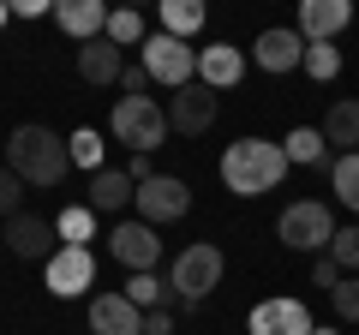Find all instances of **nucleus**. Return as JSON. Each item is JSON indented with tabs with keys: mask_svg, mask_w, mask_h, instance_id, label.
Returning <instances> with one entry per match:
<instances>
[{
	"mask_svg": "<svg viewBox=\"0 0 359 335\" xmlns=\"http://www.w3.org/2000/svg\"><path fill=\"white\" fill-rule=\"evenodd\" d=\"M287 180V150H282V138H240V144H228L222 150V186H228L233 198H264V192H276V186Z\"/></svg>",
	"mask_w": 359,
	"mask_h": 335,
	"instance_id": "f257e3e1",
	"label": "nucleus"
},
{
	"mask_svg": "<svg viewBox=\"0 0 359 335\" xmlns=\"http://www.w3.org/2000/svg\"><path fill=\"white\" fill-rule=\"evenodd\" d=\"M6 168H13L25 186H36V192H48V186L66 180V168H72V150L60 144V132L48 126H13V138H6Z\"/></svg>",
	"mask_w": 359,
	"mask_h": 335,
	"instance_id": "f03ea898",
	"label": "nucleus"
},
{
	"mask_svg": "<svg viewBox=\"0 0 359 335\" xmlns=\"http://www.w3.org/2000/svg\"><path fill=\"white\" fill-rule=\"evenodd\" d=\"M108 132H114L132 156H150V150H162V144H168V132H174V126H168V108L156 102V96H120L114 114H108Z\"/></svg>",
	"mask_w": 359,
	"mask_h": 335,
	"instance_id": "7ed1b4c3",
	"label": "nucleus"
},
{
	"mask_svg": "<svg viewBox=\"0 0 359 335\" xmlns=\"http://www.w3.org/2000/svg\"><path fill=\"white\" fill-rule=\"evenodd\" d=\"M222 270H228V258H222V245L198 240V245H186V252L174 258V270H168V282H174L180 306H204V299H210V294L222 287Z\"/></svg>",
	"mask_w": 359,
	"mask_h": 335,
	"instance_id": "20e7f679",
	"label": "nucleus"
},
{
	"mask_svg": "<svg viewBox=\"0 0 359 335\" xmlns=\"http://www.w3.org/2000/svg\"><path fill=\"white\" fill-rule=\"evenodd\" d=\"M276 240L287 245V252H318V258H330V245H335V216L330 204H287L282 216H276Z\"/></svg>",
	"mask_w": 359,
	"mask_h": 335,
	"instance_id": "39448f33",
	"label": "nucleus"
},
{
	"mask_svg": "<svg viewBox=\"0 0 359 335\" xmlns=\"http://www.w3.org/2000/svg\"><path fill=\"white\" fill-rule=\"evenodd\" d=\"M138 66L150 72V84H168V90L198 84V48H192V42H180V36H168V30H150Z\"/></svg>",
	"mask_w": 359,
	"mask_h": 335,
	"instance_id": "423d86ee",
	"label": "nucleus"
},
{
	"mask_svg": "<svg viewBox=\"0 0 359 335\" xmlns=\"http://www.w3.org/2000/svg\"><path fill=\"white\" fill-rule=\"evenodd\" d=\"M42 282H48L54 299L90 294V282H96V252H90V245H60V252L42 264Z\"/></svg>",
	"mask_w": 359,
	"mask_h": 335,
	"instance_id": "0eeeda50",
	"label": "nucleus"
},
{
	"mask_svg": "<svg viewBox=\"0 0 359 335\" xmlns=\"http://www.w3.org/2000/svg\"><path fill=\"white\" fill-rule=\"evenodd\" d=\"M138 221H150V228H168V221H180L186 210H192V192H186V180H174V174H156V180L138 186Z\"/></svg>",
	"mask_w": 359,
	"mask_h": 335,
	"instance_id": "6e6552de",
	"label": "nucleus"
},
{
	"mask_svg": "<svg viewBox=\"0 0 359 335\" xmlns=\"http://www.w3.org/2000/svg\"><path fill=\"white\" fill-rule=\"evenodd\" d=\"M245 329H252V335H311L318 323H311L306 299H287V294H276V299H257V306H252Z\"/></svg>",
	"mask_w": 359,
	"mask_h": 335,
	"instance_id": "1a4fd4ad",
	"label": "nucleus"
},
{
	"mask_svg": "<svg viewBox=\"0 0 359 335\" xmlns=\"http://www.w3.org/2000/svg\"><path fill=\"white\" fill-rule=\"evenodd\" d=\"M168 126L186 132V138H204L216 126V90L210 84H186V90L168 96Z\"/></svg>",
	"mask_w": 359,
	"mask_h": 335,
	"instance_id": "9d476101",
	"label": "nucleus"
},
{
	"mask_svg": "<svg viewBox=\"0 0 359 335\" xmlns=\"http://www.w3.org/2000/svg\"><path fill=\"white\" fill-rule=\"evenodd\" d=\"M108 252H114L132 275H144V270H156V264H162V240H156L150 221H120V228L108 233Z\"/></svg>",
	"mask_w": 359,
	"mask_h": 335,
	"instance_id": "9b49d317",
	"label": "nucleus"
},
{
	"mask_svg": "<svg viewBox=\"0 0 359 335\" xmlns=\"http://www.w3.org/2000/svg\"><path fill=\"white\" fill-rule=\"evenodd\" d=\"M54 221H42V216H30V210H18L13 221H6V252L13 258H25V264H48L54 258Z\"/></svg>",
	"mask_w": 359,
	"mask_h": 335,
	"instance_id": "f8f14e48",
	"label": "nucleus"
},
{
	"mask_svg": "<svg viewBox=\"0 0 359 335\" xmlns=\"http://www.w3.org/2000/svg\"><path fill=\"white\" fill-rule=\"evenodd\" d=\"M252 60L264 66V72H294V66H306V36L287 30V25H276V30H264V36L252 42Z\"/></svg>",
	"mask_w": 359,
	"mask_h": 335,
	"instance_id": "ddd939ff",
	"label": "nucleus"
},
{
	"mask_svg": "<svg viewBox=\"0 0 359 335\" xmlns=\"http://www.w3.org/2000/svg\"><path fill=\"white\" fill-rule=\"evenodd\" d=\"M347 25H353V6H347V0H306L294 30H299L306 42H335Z\"/></svg>",
	"mask_w": 359,
	"mask_h": 335,
	"instance_id": "4468645a",
	"label": "nucleus"
},
{
	"mask_svg": "<svg viewBox=\"0 0 359 335\" xmlns=\"http://www.w3.org/2000/svg\"><path fill=\"white\" fill-rule=\"evenodd\" d=\"M245 78V48H233V42H210V48H198V84H210V90H233Z\"/></svg>",
	"mask_w": 359,
	"mask_h": 335,
	"instance_id": "2eb2a0df",
	"label": "nucleus"
},
{
	"mask_svg": "<svg viewBox=\"0 0 359 335\" xmlns=\"http://www.w3.org/2000/svg\"><path fill=\"white\" fill-rule=\"evenodd\" d=\"M90 329L96 335H144V311L126 294H96L90 299Z\"/></svg>",
	"mask_w": 359,
	"mask_h": 335,
	"instance_id": "dca6fc26",
	"label": "nucleus"
},
{
	"mask_svg": "<svg viewBox=\"0 0 359 335\" xmlns=\"http://www.w3.org/2000/svg\"><path fill=\"white\" fill-rule=\"evenodd\" d=\"M54 25L84 48V42H96L108 30V6H102V0H60V6H54Z\"/></svg>",
	"mask_w": 359,
	"mask_h": 335,
	"instance_id": "f3484780",
	"label": "nucleus"
},
{
	"mask_svg": "<svg viewBox=\"0 0 359 335\" xmlns=\"http://www.w3.org/2000/svg\"><path fill=\"white\" fill-rule=\"evenodd\" d=\"M132 198H138V186H132L126 168H102V174H90V186H84V204L96 210V216H114V210H126Z\"/></svg>",
	"mask_w": 359,
	"mask_h": 335,
	"instance_id": "a211bd4d",
	"label": "nucleus"
},
{
	"mask_svg": "<svg viewBox=\"0 0 359 335\" xmlns=\"http://www.w3.org/2000/svg\"><path fill=\"white\" fill-rule=\"evenodd\" d=\"M78 78H84V84H120V78H126V48H114L108 36L84 42V48H78Z\"/></svg>",
	"mask_w": 359,
	"mask_h": 335,
	"instance_id": "6ab92c4d",
	"label": "nucleus"
},
{
	"mask_svg": "<svg viewBox=\"0 0 359 335\" xmlns=\"http://www.w3.org/2000/svg\"><path fill=\"white\" fill-rule=\"evenodd\" d=\"M120 294L132 299L138 311H168V306H180V294H174V282H168L162 270H144V275H132Z\"/></svg>",
	"mask_w": 359,
	"mask_h": 335,
	"instance_id": "aec40b11",
	"label": "nucleus"
},
{
	"mask_svg": "<svg viewBox=\"0 0 359 335\" xmlns=\"http://www.w3.org/2000/svg\"><path fill=\"white\" fill-rule=\"evenodd\" d=\"M323 144H335L341 156H359V102L341 96V102L323 114Z\"/></svg>",
	"mask_w": 359,
	"mask_h": 335,
	"instance_id": "412c9836",
	"label": "nucleus"
},
{
	"mask_svg": "<svg viewBox=\"0 0 359 335\" xmlns=\"http://www.w3.org/2000/svg\"><path fill=\"white\" fill-rule=\"evenodd\" d=\"M156 18H162L168 36L186 42L192 30H204V0H162V13H156Z\"/></svg>",
	"mask_w": 359,
	"mask_h": 335,
	"instance_id": "4be33fe9",
	"label": "nucleus"
},
{
	"mask_svg": "<svg viewBox=\"0 0 359 335\" xmlns=\"http://www.w3.org/2000/svg\"><path fill=\"white\" fill-rule=\"evenodd\" d=\"M282 150H287V168H311V162H323V156H330V144H323V126H294L282 138Z\"/></svg>",
	"mask_w": 359,
	"mask_h": 335,
	"instance_id": "5701e85b",
	"label": "nucleus"
},
{
	"mask_svg": "<svg viewBox=\"0 0 359 335\" xmlns=\"http://www.w3.org/2000/svg\"><path fill=\"white\" fill-rule=\"evenodd\" d=\"M114 48H144L150 42V25H144V13H132V6H120V13H108V30H102Z\"/></svg>",
	"mask_w": 359,
	"mask_h": 335,
	"instance_id": "b1692460",
	"label": "nucleus"
},
{
	"mask_svg": "<svg viewBox=\"0 0 359 335\" xmlns=\"http://www.w3.org/2000/svg\"><path fill=\"white\" fill-rule=\"evenodd\" d=\"M54 233H60V245H90V240H96V210H90V204H72V210H60Z\"/></svg>",
	"mask_w": 359,
	"mask_h": 335,
	"instance_id": "393cba45",
	"label": "nucleus"
},
{
	"mask_svg": "<svg viewBox=\"0 0 359 335\" xmlns=\"http://www.w3.org/2000/svg\"><path fill=\"white\" fill-rule=\"evenodd\" d=\"M330 192L341 198L347 210H359V156H335L330 162Z\"/></svg>",
	"mask_w": 359,
	"mask_h": 335,
	"instance_id": "a878e982",
	"label": "nucleus"
},
{
	"mask_svg": "<svg viewBox=\"0 0 359 335\" xmlns=\"http://www.w3.org/2000/svg\"><path fill=\"white\" fill-rule=\"evenodd\" d=\"M66 150H72V162L78 168H90V174H102V132H96V126H78L72 132V138H66Z\"/></svg>",
	"mask_w": 359,
	"mask_h": 335,
	"instance_id": "bb28decb",
	"label": "nucleus"
},
{
	"mask_svg": "<svg viewBox=\"0 0 359 335\" xmlns=\"http://www.w3.org/2000/svg\"><path fill=\"white\" fill-rule=\"evenodd\" d=\"M306 72L318 78V84H330V78L341 72V48H335V42H306Z\"/></svg>",
	"mask_w": 359,
	"mask_h": 335,
	"instance_id": "cd10ccee",
	"label": "nucleus"
},
{
	"mask_svg": "<svg viewBox=\"0 0 359 335\" xmlns=\"http://www.w3.org/2000/svg\"><path fill=\"white\" fill-rule=\"evenodd\" d=\"M330 258L341 264V275H359V228H335V245Z\"/></svg>",
	"mask_w": 359,
	"mask_h": 335,
	"instance_id": "c85d7f7f",
	"label": "nucleus"
},
{
	"mask_svg": "<svg viewBox=\"0 0 359 335\" xmlns=\"http://www.w3.org/2000/svg\"><path fill=\"white\" fill-rule=\"evenodd\" d=\"M330 306H335L341 323H359V275H341V287L330 294Z\"/></svg>",
	"mask_w": 359,
	"mask_h": 335,
	"instance_id": "c756f323",
	"label": "nucleus"
},
{
	"mask_svg": "<svg viewBox=\"0 0 359 335\" xmlns=\"http://www.w3.org/2000/svg\"><path fill=\"white\" fill-rule=\"evenodd\" d=\"M18 204H25V180H18L13 168H0V216L13 221V216H18Z\"/></svg>",
	"mask_w": 359,
	"mask_h": 335,
	"instance_id": "7c9ffc66",
	"label": "nucleus"
},
{
	"mask_svg": "<svg viewBox=\"0 0 359 335\" xmlns=\"http://www.w3.org/2000/svg\"><path fill=\"white\" fill-rule=\"evenodd\" d=\"M311 287H330V294H335V287H341V264L318 258V264H311Z\"/></svg>",
	"mask_w": 359,
	"mask_h": 335,
	"instance_id": "2f4dec72",
	"label": "nucleus"
},
{
	"mask_svg": "<svg viewBox=\"0 0 359 335\" xmlns=\"http://www.w3.org/2000/svg\"><path fill=\"white\" fill-rule=\"evenodd\" d=\"M144 335H174V311H144Z\"/></svg>",
	"mask_w": 359,
	"mask_h": 335,
	"instance_id": "473e14b6",
	"label": "nucleus"
},
{
	"mask_svg": "<svg viewBox=\"0 0 359 335\" xmlns=\"http://www.w3.org/2000/svg\"><path fill=\"white\" fill-rule=\"evenodd\" d=\"M126 174H132V186L156 180V168H150V156H126Z\"/></svg>",
	"mask_w": 359,
	"mask_h": 335,
	"instance_id": "72a5a7b5",
	"label": "nucleus"
},
{
	"mask_svg": "<svg viewBox=\"0 0 359 335\" xmlns=\"http://www.w3.org/2000/svg\"><path fill=\"white\" fill-rule=\"evenodd\" d=\"M120 84H126V96H144V90H150V72H144V66H126Z\"/></svg>",
	"mask_w": 359,
	"mask_h": 335,
	"instance_id": "f704fd0d",
	"label": "nucleus"
},
{
	"mask_svg": "<svg viewBox=\"0 0 359 335\" xmlns=\"http://www.w3.org/2000/svg\"><path fill=\"white\" fill-rule=\"evenodd\" d=\"M13 13H18V18H48V13H54V6H42V0H18Z\"/></svg>",
	"mask_w": 359,
	"mask_h": 335,
	"instance_id": "c9c22d12",
	"label": "nucleus"
},
{
	"mask_svg": "<svg viewBox=\"0 0 359 335\" xmlns=\"http://www.w3.org/2000/svg\"><path fill=\"white\" fill-rule=\"evenodd\" d=\"M6 18H13V6H0V25H6Z\"/></svg>",
	"mask_w": 359,
	"mask_h": 335,
	"instance_id": "e433bc0d",
	"label": "nucleus"
},
{
	"mask_svg": "<svg viewBox=\"0 0 359 335\" xmlns=\"http://www.w3.org/2000/svg\"><path fill=\"white\" fill-rule=\"evenodd\" d=\"M311 335H335V329H311Z\"/></svg>",
	"mask_w": 359,
	"mask_h": 335,
	"instance_id": "4c0bfd02",
	"label": "nucleus"
}]
</instances>
